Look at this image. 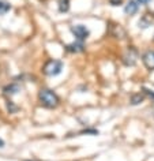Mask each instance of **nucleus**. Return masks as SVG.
I'll list each match as a JSON object with an SVG mask.
<instances>
[{
  "label": "nucleus",
  "mask_w": 154,
  "mask_h": 161,
  "mask_svg": "<svg viewBox=\"0 0 154 161\" xmlns=\"http://www.w3.org/2000/svg\"><path fill=\"white\" fill-rule=\"evenodd\" d=\"M38 98L45 108H56L59 105V97L55 92L49 89H41L38 93Z\"/></svg>",
  "instance_id": "nucleus-1"
},
{
  "label": "nucleus",
  "mask_w": 154,
  "mask_h": 161,
  "mask_svg": "<svg viewBox=\"0 0 154 161\" xmlns=\"http://www.w3.org/2000/svg\"><path fill=\"white\" fill-rule=\"evenodd\" d=\"M44 74L48 76H58L59 74H62L63 71V63L60 60H48L42 67Z\"/></svg>",
  "instance_id": "nucleus-2"
},
{
  "label": "nucleus",
  "mask_w": 154,
  "mask_h": 161,
  "mask_svg": "<svg viewBox=\"0 0 154 161\" xmlns=\"http://www.w3.org/2000/svg\"><path fill=\"white\" fill-rule=\"evenodd\" d=\"M71 33L74 34V37L76 38V41H85L89 36H90V30L83 25H75L71 27Z\"/></svg>",
  "instance_id": "nucleus-3"
},
{
  "label": "nucleus",
  "mask_w": 154,
  "mask_h": 161,
  "mask_svg": "<svg viewBox=\"0 0 154 161\" xmlns=\"http://www.w3.org/2000/svg\"><path fill=\"white\" fill-rule=\"evenodd\" d=\"M142 60H143V64L149 70H154V51L146 52L143 55V58H142Z\"/></svg>",
  "instance_id": "nucleus-4"
},
{
  "label": "nucleus",
  "mask_w": 154,
  "mask_h": 161,
  "mask_svg": "<svg viewBox=\"0 0 154 161\" xmlns=\"http://www.w3.org/2000/svg\"><path fill=\"white\" fill-rule=\"evenodd\" d=\"M136 59H138V53L135 49H129L127 52V55L124 56V63L127 64V66H134V64L136 63Z\"/></svg>",
  "instance_id": "nucleus-5"
},
{
  "label": "nucleus",
  "mask_w": 154,
  "mask_h": 161,
  "mask_svg": "<svg viewBox=\"0 0 154 161\" xmlns=\"http://www.w3.org/2000/svg\"><path fill=\"white\" fill-rule=\"evenodd\" d=\"M138 3L135 2V0H129V2L125 4V7H124V13L125 14H128V15H134L138 11Z\"/></svg>",
  "instance_id": "nucleus-6"
},
{
  "label": "nucleus",
  "mask_w": 154,
  "mask_h": 161,
  "mask_svg": "<svg viewBox=\"0 0 154 161\" xmlns=\"http://www.w3.org/2000/svg\"><path fill=\"white\" fill-rule=\"evenodd\" d=\"M83 42L82 41H76V42H72V44H68L66 47V49L68 52H82L83 51Z\"/></svg>",
  "instance_id": "nucleus-7"
},
{
  "label": "nucleus",
  "mask_w": 154,
  "mask_h": 161,
  "mask_svg": "<svg viewBox=\"0 0 154 161\" xmlns=\"http://www.w3.org/2000/svg\"><path fill=\"white\" fill-rule=\"evenodd\" d=\"M19 90H21V87H19L17 83H11V85L4 87V94L6 96H14V94H17Z\"/></svg>",
  "instance_id": "nucleus-8"
},
{
  "label": "nucleus",
  "mask_w": 154,
  "mask_h": 161,
  "mask_svg": "<svg viewBox=\"0 0 154 161\" xmlns=\"http://www.w3.org/2000/svg\"><path fill=\"white\" fill-rule=\"evenodd\" d=\"M11 10V4L6 0H0V15H4Z\"/></svg>",
  "instance_id": "nucleus-9"
},
{
  "label": "nucleus",
  "mask_w": 154,
  "mask_h": 161,
  "mask_svg": "<svg viewBox=\"0 0 154 161\" xmlns=\"http://www.w3.org/2000/svg\"><path fill=\"white\" fill-rule=\"evenodd\" d=\"M70 10V0H59V11L60 13H67Z\"/></svg>",
  "instance_id": "nucleus-10"
},
{
  "label": "nucleus",
  "mask_w": 154,
  "mask_h": 161,
  "mask_svg": "<svg viewBox=\"0 0 154 161\" xmlns=\"http://www.w3.org/2000/svg\"><path fill=\"white\" fill-rule=\"evenodd\" d=\"M142 101H143V96H140V94H135V96H132V98H131L132 104H139Z\"/></svg>",
  "instance_id": "nucleus-11"
},
{
  "label": "nucleus",
  "mask_w": 154,
  "mask_h": 161,
  "mask_svg": "<svg viewBox=\"0 0 154 161\" xmlns=\"http://www.w3.org/2000/svg\"><path fill=\"white\" fill-rule=\"evenodd\" d=\"M135 2L138 3V4H147L149 0H135Z\"/></svg>",
  "instance_id": "nucleus-12"
},
{
  "label": "nucleus",
  "mask_w": 154,
  "mask_h": 161,
  "mask_svg": "<svg viewBox=\"0 0 154 161\" xmlns=\"http://www.w3.org/2000/svg\"><path fill=\"white\" fill-rule=\"evenodd\" d=\"M0 147H4V141L0 138Z\"/></svg>",
  "instance_id": "nucleus-13"
}]
</instances>
